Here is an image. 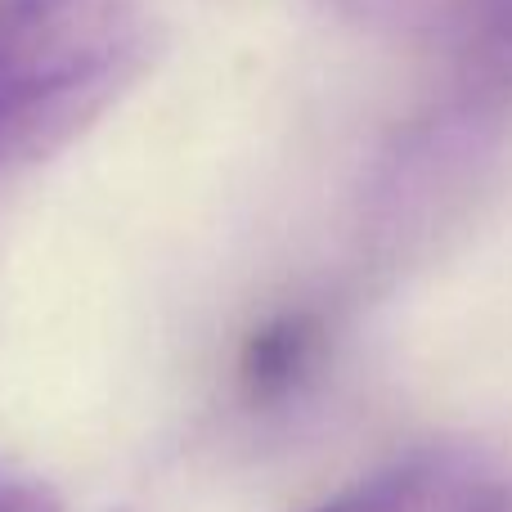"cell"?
<instances>
[{
    "label": "cell",
    "mask_w": 512,
    "mask_h": 512,
    "mask_svg": "<svg viewBox=\"0 0 512 512\" xmlns=\"http://www.w3.org/2000/svg\"><path fill=\"white\" fill-rule=\"evenodd\" d=\"M0 512H63L59 495L45 481L0 468Z\"/></svg>",
    "instance_id": "obj_5"
},
{
    "label": "cell",
    "mask_w": 512,
    "mask_h": 512,
    "mask_svg": "<svg viewBox=\"0 0 512 512\" xmlns=\"http://www.w3.org/2000/svg\"><path fill=\"white\" fill-rule=\"evenodd\" d=\"M149 0H0V171L81 135L140 81Z\"/></svg>",
    "instance_id": "obj_1"
},
{
    "label": "cell",
    "mask_w": 512,
    "mask_h": 512,
    "mask_svg": "<svg viewBox=\"0 0 512 512\" xmlns=\"http://www.w3.org/2000/svg\"><path fill=\"white\" fill-rule=\"evenodd\" d=\"M495 512H512V486L504 481V490H499V504H495Z\"/></svg>",
    "instance_id": "obj_6"
},
{
    "label": "cell",
    "mask_w": 512,
    "mask_h": 512,
    "mask_svg": "<svg viewBox=\"0 0 512 512\" xmlns=\"http://www.w3.org/2000/svg\"><path fill=\"white\" fill-rule=\"evenodd\" d=\"M504 481L463 450H423L364 477L315 512H495Z\"/></svg>",
    "instance_id": "obj_3"
},
{
    "label": "cell",
    "mask_w": 512,
    "mask_h": 512,
    "mask_svg": "<svg viewBox=\"0 0 512 512\" xmlns=\"http://www.w3.org/2000/svg\"><path fill=\"white\" fill-rule=\"evenodd\" d=\"M328 355V324L319 310L292 306L261 319L239 346L234 382L248 409H279L315 382Z\"/></svg>",
    "instance_id": "obj_4"
},
{
    "label": "cell",
    "mask_w": 512,
    "mask_h": 512,
    "mask_svg": "<svg viewBox=\"0 0 512 512\" xmlns=\"http://www.w3.org/2000/svg\"><path fill=\"white\" fill-rule=\"evenodd\" d=\"M441 63L432 104L504 131L512 122V0H450Z\"/></svg>",
    "instance_id": "obj_2"
}]
</instances>
